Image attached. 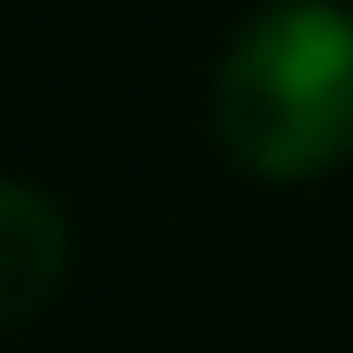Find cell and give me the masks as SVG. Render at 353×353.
Masks as SVG:
<instances>
[{"label": "cell", "mask_w": 353, "mask_h": 353, "mask_svg": "<svg viewBox=\"0 0 353 353\" xmlns=\"http://www.w3.org/2000/svg\"><path fill=\"white\" fill-rule=\"evenodd\" d=\"M212 126L236 173L299 189L353 157V8L275 0L228 39Z\"/></svg>", "instance_id": "obj_1"}, {"label": "cell", "mask_w": 353, "mask_h": 353, "mask_svg": "<svg viewBox=\"0 0 353 353\" xmlns=\"http://www.w3.org/2000/svg\"><path fill=\"white\" fill-rule=\"evenodd\" d=\"M71 267V220L39 181L16 173L0 189V330H24L39 306L63 290Z\"/></svg>", "instance_id": "obj_2"}]
</instances>
